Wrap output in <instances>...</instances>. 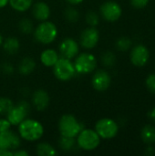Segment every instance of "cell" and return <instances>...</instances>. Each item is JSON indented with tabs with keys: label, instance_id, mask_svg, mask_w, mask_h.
<instances>
[{
	"label": "cell",
	"instance_id": "obj_7",
	"mask_svg": "<svg viewBox=\"0 0 155 156\" xmlns=\"http://www.w3.org/2000/svg\"><path fill=\"white\" fill-rule=\"evenodd\" d=\"M30 104L26 101H21L16 105H14L13 108L7 112L6 119L11 123V125H19L26 118L30 112Z\"/></svg>",
	"mask_w": 155,
	"mask_h": 156
},
{
	"label": "cell",
	"instance_id": "obj_38",
	"mask_svg": "<svg viewBox=\"0 0 155 156\" xmlns=\"http://www.w3.org/2000/svg\"><path fill=\"white\" fill-rule=\"evenodd\" d=\"M149 116L151 117V119H152V120H153V121L155 122V108H153V109L150 112Z\"/></svg>",
	"mask_w": 155,
	"mask_h": 156
},
{
	"label": "cell",
	"instance_id": "obj_28",
	"mask_svg": "<svg viewBox=\"0 0 155 156\" xmlns=\"http://www.w3.org/2000/svg\"><path fill=\"white\" fill-rule=\"evenodd\" d=\"M131 46H132V41L129 37H120L116 42V48L121 51L128 50Z\"/></svg>",
	"mask_w": 155,
	"mask_h": 156
},
{
	"label": "cell",
	"instance_id": "obj_23",
	"mask_svg": "<svg viewBox=\"0 0 155 156\" xmlns=\"http://www.w3.org/2000/svg\"><path fill=\"white\" fill-rule=\"evenodd\" d=\"M75 144H76L75 138L60 135V138L58 140V145L61 150L65 152H69L75 147Z\"/></svg>",
	"mask_w": 155,
	"mask_h": 156
},
{
	"label": "cell",
	"instance_id": "obj_8",
	"mask_svg": "<svg viewBox=\"0 0 155 156\" xmlns=\"http://www.w3.org/2000/svg\"><path fill=\"white\" fill-rule=\"evenodd\" d=\"M95 131L102 139H112L119 132L117 122L111 118H102L95 124Z\"/></svg>",
	"mask_w": 155,
	"mask_h": 156
},
{
	"label": "cell",
	"instance_id": "obj_27",
	"mask_svg": "<svg viewBox=\"0 0 155 156\" xmlns=\"http://www.w3.org/2000/svg\"><path fill=\"white\" fill-rule=\"evenodd\" d=\"M116 62V56L111 51H106L101 56V63L105 67H112Z\"/></svg>",
	"mask_w": 155,
	"mask_h": 156
},
{
	"label": "cell",
	"instance_id": "obj_10",
	"mask_svg": "<svg viewBox=\"0 0 155 156\" xmlns=\"http://www.w3.org/2000/svg\"><path fill=\"white\" fill-rule=\"evenodd\" d=\"M100 15L106 21L115 22L122 16V7L121 5L114 1H107L103 3L100 8Z\"/></svg>",
	"mask_w": 155,
	"mask_h": 156
},
{
	"label": "cell",
	"instance_id": "obj_5",
	"mask_svg": "<svg viewBox=\"0 0 155 156\" xmlns=\"http://www.w3.org/2000/svg\"><path fill=\"white\" fill-rule=\"evenodd\" d=\"M74 67L76 73L78 74H89L94 71L97 68V58L96 57L89 52L79 53L75 58Z\"/></svg>",
	"mask_w": 155,
	"mask_h": 156
},
{
	"label": "cell",
	"instance_id": "obj_32",
	"mask_svg": "<svg viewBox=\"0 0 155 156\" xmlns=\"http://www.w3.org/2000/svg\"><path fill=\"white\" fill-rule=\"evenodd\" d=\"M11 126V123L6 118H0V133L10 130Z\"/></svg>",
	"mask_w": 155,
	"mask_h": 156
},
{
	"label": "cell",
	"instance_id": "obj_37",
	"mask_svg": "<svg viewBox=\"0 0 155 156\" xmlns=\"http://www.w3.org/2000/svg\"><path fill=\"white\" fill-rule=\"evenodd\" d=\"M9 0H0V8H3L8 5Z\"/></svg>",
	"mask_w": 155,
	"mask_h": 156
},
{
	"label": "cell",
	"instance_id": "obj_31",
	"mask_svg": "<svg viewBox=\"0 0 155 156\" xmlns=\"http://www.w3.org/2000/svg\"><path fill=\"white\" fill-rule=\"evenodd\" d=\"M146 86L152 93L155 94V74H151L146 80Z\"/></svg>",
	"mask_w": 155,
	"mask_h": 156
},
{
	"label": "cell",
	"instance_id": "obj_35",
	"mask_svg": "<svg viewBox=\"0 0 155 156\" xmlns=\"http://www.w3.org/2000/svg\"><path fill=\"white\" fill-rule=\"evenodd\" d=\"M0 156H13V151L0 149Z\"/></svg>",
	"mask_w": 155,
	"mask_h": 156
},
{
	"label": "cell",
	"instance_id": "obj_3",
	"mask_svg": "<svg viewBox=\"0 0 155 156\" xmlns=\"http://www.w3.org/2000/svg\"><path fill=\"white\" fill-rule=\"evenodd\" d=\"M82 129V123L72 114H64L58 121V131L62 136L76 138Z\"/></svg>",
	"mask_w": 155,
	"mask_h": 156
},
{
	"label": "cell",
	"instance_id": "obj_1",
	"mask_svg": "<svg viewBox=\"0 0 155 156\" xmlns=\"http://www.w3.org/2000/svg\"><path fill=\"white\" fill-rule=\"evenodd\" d=\"M44 127L37 120L26 118L18 125V134L21 139L27 142H36L44 135Z\"/></svg>",
	"mask_w": 155,
	"mask_h": 156
},
{
	"label": "cell",
	"instance_id": "obj_14",
	"mask_svg": "<svg viewBox=\"0 0 155 156\" xmlns=\"http://www.w3.org/2000/svg\"><path fill=\"white\" fill-rule=\"evenodd\" d=\"M149 58L150 52L143 45H138L134 47L131 52V61L136 67H143L146 65Z\"/></svg>",
	"mask_w": 155,
	"mask_h": 156
},
{
	"label": "cell",
	"instance_id": "obj_19",
	"mask_svg": "<svg viewBox=\"0 0 155 156\" xmlns=\"http://www.w3.org/2000/svg\"><path fill=\"white\" fill-rule=\"evenodd\" d=\"M2 46H3L4 51L6 54L15 55L19 50L20 43H19V40L16 37H6L3 41Z\"/></svg>",
	"mask_w": 155,
	"mask_h": 156
},
{
	"label": "cell",
	"instance_id": "obj_33",
	"mask_svg": "<svg viewBox=\"0 0 155 156\" xmlns=\"http://www.w3.org/2000/svg\"><path fill=\"white\" fill-rule=\"evenodd\" d=\"M131 3L135 8H143L148 5L149 0H131Z\"/></svg>",
	"mask_w": 155,
	"mask_h": 156
},
{
	"label": "cell",
	"instance_id": "obj_13",
	"mask_svg": "<svg viewBox=\"0 0 155 156\" xmlns=\"http://www.w3.org/2000/svg\"><path fill=\"white\" fill-rule=\"evenodd\" d=\"M111 83V77L104 69H99L97 70L91 79V85L93 89L97 91L102 92L107 90Z\"/></svg>",
	"mask_w": 155,
	"mask_h": 156
},
{
	"label": "cell",
	"instance_id": "obj_2",
	"mask_svg": "<svg viewBox=\"0 0 155 156\" xmlns=\"http://www.w3.org/2000/svg\"><path fill=\"white\" fill-rule=\"evenodd\" d=\"M33 34L35 39L38 43L43 45H49L54 42L58 37V27L51 21H42L36 27Z\"/></svg>",
	"mask_w": 155,
	"mask_h": 156
},
{
	"label": "cell",
	"instance_id": "obj_12",
	"mask_svg": "<svg viewBox=\"0 0 155 156\" xmlns=\"http://www.w3.org/2000/svg\"><path fill=\"white\" fill-rule=\"evenodd\" d=\"M21 145V137L8 130L0 133V149L15 151Z\"/></svg>",
	"mask_w": 155,
	"mask_h": 156
},
{
	"label": "cell",
	"instance_id": "obj_30",
	"mask_svg": "<svg viewBox=\"0 0 155 156\" xmlns=\"http://www.w3.org/2000/svg\"><path fill=\"white\" fill-rule=\"evenodd\" d=\"M0 70L5 75H11L14 72V67L9 62H4L0 66Z\"/></svg>",
	"mask_w": 155,
	"mask_h": 156
},
{
	"label": "cell",
	"instance_id": "obj_26",
	"mask_svg": "<svg viewBox=\"0 0 155 156\" xmlns=\"http://www.w3.org/2000/svg\"><path fill=\"white\" fill-rule=\"evenodd\" d=\"M13 101L7 97H0V114L6 115L7 112L13 108Z\"/></svg>",
	"mask_w": 155,
	"mask_h": 156
},
{
	"label": "cell",
	"instance_id": "obj_36",
	"mask_svg": "<svg viewBox=\"0 0 155 156\" xmlns=\"http://www.w3.org/2000/svg\"><path fill=\"white\" fill-rule=\"evenodd\" d=\"M70 5H80L84 0H66Z\"/></svg>",
	"mask_w": 155,
	"mask_h": 156
},
{
	"label": "cell",
	"instance_id": "obj_4",
	"mask_svg": "<svg viewBox=\"0 0 155 156\" xmlns=\"http://www.w3.org/2000/svg\"><path fill=\"white\" fill-rule=\"evenodd\" d=\"M76 143L81 150L90 152L99 147L100 144V137L95 130L83 128L78 134Z\"/></svg>",
	"mask_w": 155,
	"mask_h": 156
},
{
	"label": "cell",
	"instance_id": "obj_17",
	"mask_svg": "<svg viewBox=\"0 0 155 156\" xmlns=\"http://www.w3.org/2000/svg\"><path fill=\"white\" fill-rule=\"evenodd\" d=\"M59 55L58 53L52 48H47L43 50L40 54V61L41 63L48 68H53L56 62L58 60Z\"/></svg>",
	"mask_w": 155,
	"mask_h": 156
},
{
	"label": "cell",
	"instance_id": "obj_18",
	"mask_svg": "<svg viewBox=\"0 0 155 156\" xmlns=\"http://www.w3.org/2000/svg\"><path fill=\"white\" fill-rule=\"evenodd\" d=\"M36 61L33 58L26 57L21 59L18 65V71L23 76H27L31 74L36 69Z\"/></svg>",
	"mask_w": 155,
	"mask_h": 156
},
{
	"label": "cell",
	"instance_id": "obj_9",
	"mask_svg": "<svg viewBox=\"0 0 155 156\" xmlns=\"http://www.w3.org/2000/svg\"><path fill=\"white\" fill-rule=\"evenodd\" d=\"M100 40V33L96 27H89L85 28L79 36V44L86 49L94 48Z\"/></svg>",
	"mask_w": 155,
	"mask_h": 156
},
{
	"label": "cell",
	"instance_id": "obj_39",
	"mask_svg": "<svg viewBox=\"0 0 155 156\" xmlns=\"http://www.w3.org/2000/svg\"><path fill=\"white\" fill-rule=\"evenodd\" d=\"M3 41H4V38H3L2 35L0 34V47H1V46H2V44H3Z\"/></svg>",
	"mask_w": 155,
	"mask_h": 156
},
{
	"label": "cell",
	"instance_id": "obj_24",
	"mask_svg": "<svg viewBox=\"0 0 155 156\" xmlns=\"http://www.w3.org/2000/svg\"><path fill=\"white\" fill-rule=\"evenodd\" d=\"M18 29L25 35H29L34 31L33 22L29 18H22L18 23Z\"/></svg>",
	"mask_w": 155,
	"mask_h": 156
},
{
	"label": "cell",
	"instance_id": "obj_29",
	"mask_svg": "<svg viewBox=\"0 0 155 156\" xmlns=\"http://www.w3.org/2000/svg\"><path fill=\"white\" fill-rule=\"evenodd\" d=\"M86 22L90 27H96L99 22H100V16L97 13L93 12V11H90L87 13L86 16H85Z\"/></svg>",
	"mask_w": 155,
	"mask_h": 156
},
{
	"label": "cell",
	"instance_id": "obj_22",
	"mask_svg": "<svg viewBox=\"0 0 155 156\" xmlns=\"http://www.w3.org/2000/svg\"><path fill=\"white\" fill-rule=\"evenodd\" d=\"M142 140L145 144L155 143V127L152 125H146L142 129L141 132Z\"/></svg>",
	"mask_w": 155,
	"mask_h": 156
},
{
	"label": "cell",
	"instance_id": "obj_6",
	"mask_svg": "<svg viewBox=\"0 0 155 156\" xmlns=\"http://www.w3.org/2000/svg\"><path fill=\"white\" fill-rule=\"evenodd\" d=\"M53 73L58 80L68 81L71 80L76 74L74 63L71 61V59L60 57L53 66Z\"/></svg>",
	"mask_w": 155,
	"mask_h": 156
},
{
	"label": "cell",
	"instance_id": "obj_25",
	"mask_svg": "<svg viewBox=\"0 0 155 156\" xmlns=\"http://www.w3.org/2000/svg\"><path fill=\"white\" fill-rule=\"evenodd\" d=\"M64 16L68 21H69L71 23H75L79 18V12L78 11V9H76L74 7V5H70L65 9Z\"/></svg>",
	"mask_w": 155,
	"mask_h": 156
},
{
	"label": "cell",
	"instance_id": "obj_34",
	"mask_svg": "<svg viewBox=\"0 0 155 156\" xmlns=\"http://www.w3.org/2000/svg\"><path fill=\"white\" fill-rule=\"evenodd\" d=\"M28 153L26 150L23 149H16L15 151H13V156H28Z\"/></svg>",
	"mask_w": 155,
	"mask_h": 156
},
{
	"label": "cell",
	"instance_id": "obj_15",
	"mask_svg": "<svg viewBox=\"0 0 155 156\" xmlns=\"http://www.w3.org/2000/svg\"><path fill=\"white\" fill-rule=\"evenodd\" d=\"M31 101H32L33 107L37 111L43 112L48 108L49 101H50V98H49L48 93L45 90L38 89L33 92Z\"/></svg>",
	"mask_w": 155,
	"mask_h": 156
},
{
	"label": "cell",
	"instance_id": "obj_16",
	"mask_svg": "<svg viewBox=\"0 0 155 156\" xmlns=\"http://www.w3.org/2000/svg\"><path fill=\"white\" fill-rule=\"evenodd\" d=\"M31 9L33 17L40 22L48 20L51 15L49 5L44 1H37L36 3H33Z\"/></svg>",
	"mask_w": 155,
	"mask_h": 156
},
{
	"label": "cell",
	"instance_id": "obj_20",
	"mask_svg": "<svg viewBox=\"0 0 155 156\" xmlns=\"http://www.w3.org/2000/svg\"><path fill=\"white\" fill-rule=\"evenodd\" d=\"M36 154L38 156H56L58 151L48 143H39L36 147Z\"/></svg>",
	"mask_w": 155,
	"mask_h": 156
},
{
	"label": "cell",
	"instance_id": "obj_11",
	"mask_svg": "<svg viewBox=\"0 0 155 156\" xmlns=\"http://www.w3.org/2000/svg\"><path fill=\"white\" fill-rule=\"evenodd\" d=\"M58 50L61 58L73 59L79 53V44L71 37H66L59 43Z\"/></svg>",
	"mask_w": 155,
	"mask_h": 156
},
{
	"label": "cell",
	"instance_id": "obj_21",
	"mask_svg": "<svg viewBox=\"0 0 155 156\" xmlns=\"http://www.w3.org/2000/svg\"><path fill=\"white\" fill-rule=\"evenodd\" d=\"M8 4L16 12H26L33 5V0H9Z\"/></svg>",
	"mask_w": 155,
	"mask_h": 156
}]
</instances>
